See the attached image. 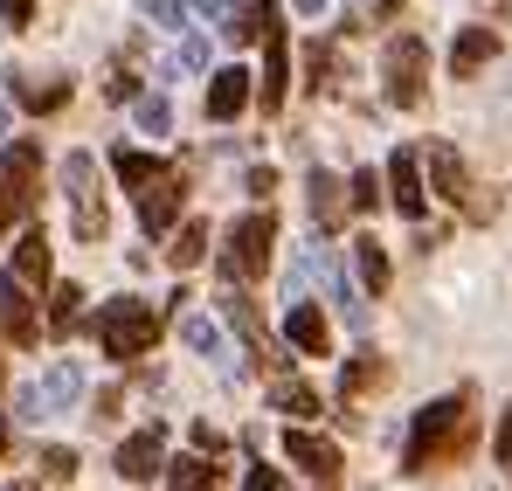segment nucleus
Returning a JSON list of instances; mask_svg holds the SVG:
<instances>
[{
  "mask_svg": "<svg viewBox=\"0 0 512 491\" xmlns=\"http://www.w3.org/2000/svg\"><path fill=\"white\" fill-rule=\"evenodd\" d=\"M194 70H208V42L201 35H180V49L167 56V77H194Z\"/></svg>",
  "mask_w": 512,
  "mask_h": 491,
  "instance_id": "24",
  "label": "nucleus"
},
{
  "mask_svg": "<svg viewBox=\"0 0 512 491\" xmlns=\"http://www.w3.org/2000/svg\"><path fill=\"white\" fill-rule=\"evenodd\" d=\"M492 450H499V464H506V471H512V409L499 415V443H492Z\"/></svg>",
  "mask_w": 512,
  "mask_h": 491,
  "instance_id": "37",
  "label": "nucleus"
},
{
  "mask_svg": "<svg viewBox=\"0 0 512 491\" xmlns=\"http://www.w3.org/2000/svg\"><path fill=\"white\" fill-rule=\"evenodd\" d=\"M194 14H208L215 28H229V14H236V7H229V0H194Z\"/></svg>",
  "mask_w": 512,
  "mask_h": 491,
  "instance_id": "35",
  "label": "nucleus"
},
{
  "mask_svg": "<svg viewBox=\"0 0 512 491\" xmlns=\"http://www.w3.org/2000/svg\"><path fill=\"white\" fill-rule=\"evenodd\" d=\"M381 374H388V367H381V360H353V367H346V374H340V402H353V395H360V388H374V381H381Z\"/></svg>",
  "mask_w": 512,
  "mask_h": 491,
  "instance_id": "28",
  "label": "nucleus"
},
{
  "mask_svg": "<svg viewBox=\"0 0 512 491\" xmlns=\"http://www.w3.org/2000/svg\"><path fill=\"white\" fill-rule=\"evenodd\" d=\"M14 277H21V284H49V236H42V229H28V236L14 243Z\"/></svg>",
  "mask_w": 512,
  "mask_h": 491,
  "instance_id": "19",
  "label": "nucleus"
},
{
  "mask_svg": "<svg viewBox=\"0 0 512 491\" xmlns=\"http://www.w3.org/2000/svg\"><path fill=\"white\" fill-rule=\"evenodd\" d=\"M423 70H429L423 35H395V42H388V97H395L402 111L423 104Z\"/></svg>",
  "mask_w": 512,
  "mask_h": 491,
  "instance_id": "6",
  "label": "nucleus"
},
{
  "mask_svg": "<svg viewBox=\"0 0 512 491\" xmlns=\"http://www.w3.org/2000/svg\"><path fill=\"white\" fill-rule=\"evenodd\" d=\"M14 97L28 104V111H56L63 97H70V83L56 77V83H42V77H14Z\"/></svg>",
  "mask_w": 512,
  "mask_h": 491,
  "instance_id": "22",
  "label": "nucleus"
},
{
  "mask_svg": "<svg viewBox=\"0 0 512 491\" xmlns=\"http://www.w3.org/2000/svg\"><path fill=\"white\" fill-rule=\"evenodd\" d=\"M97 339H104V353H111V360H139V353H153L160 319H153V305H146V298H118V305H104V312H97Z\"/></svg>",
  "mask_w": 512,
  "mask_h": 491,
  "instance_id": "2",
  "label": "nucleus"
},
{
  "mask_svg": "<svg viewBox=\"0 0 512 491\" xmlns=\"http://www.w3.org/2000/svg\"><path fill=\"white\" fill-rule=\"evenodd\" d=\"M353 263H360V284L381 298L388 291V249L374 243V236H353Z\"/></svg>",
  "mask_w": 512,
  "mask_h": 491,
  "instance_id": "20",
  "label": "nucleus"
},
{
  "mask_svg": "<svg viewBox=\"0 0 512 491\" xmlns=\"http://www.w3.org/2000/svg\"><path fill=\"white\" fill-rule=\"evenodd\" d=\"M492 56H499V35H492V28H464V35L450 42V77H478Z\"/></svg>",
  "mask_w": 512,
  "mask_h": 491,
  "instance_id": "12",
  "label": "nucleus"
},
{
  "mask_svg": "<svg viewBox=\"0 0 512 491\" xmlns=\"http://www.w3.org/2000/svg\"><path fill=\"white\" fill-rule=\"evenodd\" d=\"M215 485V464L208 457H173L167 464V491H208Z\"/></svg>",
  "mask_w": 512,
  "mask_h": 491,
  "instance_id": "21",
  "label": "nucleus"
},
{
  "mask_svg": "<svg viewBox=\"0 0 512 491\" xmlns=\"http://www.w3.org/2000/svg\"><path fill=\"white\" fill-rule=\"evenodd\" d=\"M305 63H312V90H333V49H326V42H319Z\"/></svg>",
  "mask_w": 512,
  "mask_h": 491,
  "instance_id": "32",
  "label": "nucleus"
},
{
  "mask_svg": "<svg viewBox=\"0 0 512 491\" xmlns=\"http://www.w3.org/2000/svg\"><path fill=\"white\" fill-rule=\"evenodd\" d=\"M35 284H21L14 270L0 277V339H14V346H35V332H42V319H35V298H28Z\"/></svg>",
  "mask_w": 512,
  "mask_h": 491,
  "instance_id": "7",
  "label": "nucleus"
},
{
  "mask_svg": "<svg viewBox=\"0 0 512 491\" xmlns=\"http://www.w3.org/2000/svg\"><path fill=\"white\" fill-rule=\"evenodd\" d=\"M0 450H7V422H0Z\"/></svg>",
  "mask_w": 512,
  "mask_h": 491,
  "instance_id": "43",
  "label": "nucleus"
},
{
  "mask_svg": "<svg viewBox=\"0 0 512 491\" xmlns=\"http://www.w3.org/2000/svg\"><path fill=\"white\" fill-rule=\"evenodd\" d=\"M388 194H395V208L416 222L423 215V173H416V153H395L388 160Z\"/></svg>",
  "mask_w": 512,
  "mask_h": 491,
  "instance_id": "15",
  "label": "nucleus"
},
{
  "mask_svg": "<svg viewBox=\"0 0 512 491\" xmlns=\"http://www.w3.org/2000/svg\"><path fill=\"white\" fill-rule=\"evenodd\" d=\"M0 139H7V104H0Z\"/></svg>",
  "mask_w": 512,
  "mask_h": 491,
  "instance_id": "42",
  "label": "nucleus"
},
{
  "mask_svg": "<svg viewBox=\"0 0 512 491\" xmlns=\"http://www.w3.org/2000/svg\"><path fill=\"white\" fill-rule=\"evenodd\" d=\"M284 339H291L298 353H326V346H333V339H326V319H319V305H305V298L284 312Z\"/></svg>",
  "mask_w": 512,
  "mask_h": 491,
  "instance_id": "16",
  "label": "nucleus"
},
{
  "mask_svg": "<svg viewBox=\"0 0 512 491\" xmlns=\"http://www.w3.org/2000/svg\"><path fill=\"white\" fill-rule=\"evenodd\" d=\"M187 7H194V0H146V14H153L160 28H180V21H187Z\"/></svg>",
  "mask_w": 512,
  "mask_h": 491,
  "instance_id": "31",
  "label": "nucleus"
},
{
  "mask_svg": "<svg viewBox=\"0 0 512 491\" xmlns=\"http://www.w3.org/2000/svg\"><path fill=\"white\" fill-rule=\"evenodd\" d=\"M42 478L70 485V478H77V450H42Z\"/></svg>",
  "mask_w": 512,
  "mask_h": 491,
  "instance_id": "29",
  "label": "nucleus"
},
{
  "mask_svg": "<svg viewBox=\"0 0 512 491\" xmlns=\"http://www.w3.org/2000/svg\"><path fill=\"white\" fill-rule=\"evenodd\" d=\"M139 125H146V132H167V125H173L167 104H160V97H146V104H139Z\"/></svg>",
  "mask_w": 512,
  "mask_h": 491,
  "instance_id": "34",
  "label": "nucleus"
},
{
  "mask_svg": "<svg viewBox=\"0 0 512 491\" xmlns=\"http://www.w3.org/2000/svg\"><path fill=\"white\" fill-rule=\"evenodd\" d=\"M395 7H402V0H374V21H388V14H395Z\"/></svg>",
  "mask_w": 512,
  "mask_h": 491,
  "instance_id": "40",
  "label": "nucleus"
},
{
  "mask_svg": "<svg viewBox=\"0 0 512 491\" xmlns=\"http://www.w3.org/2000/svg\"><path fill=\"white\" fill-rule=\"evenodd\" d=\"M111 166H118V180H125L132 194H139V187L160 173V160H146V153H125V146H118V160H111Z\"/></svg>",
  "mask_w": 512,
  "mask_h": 491,
  "instance_id": "26",
  "label": "nucleus"
},
{
  "mask_svg": "<svg viewBox=\"0 0 512 491\" xmlns=\"http://www.w3.org/2000/svg\"><path fill=\"white\" fill-rule=\"evenodd\" d=\"M277 409L291 415V422H305V415H319V395H312L305 381H284V388H277Z\"/></svg>",
  "mask_w": 512,
  "mask_h": 491,
  "instance_id": "25",
  "label": "nucleus"
},
{
  "mask_svg": "<svg viewBox=\"0 0 512 491\" xmlns=\"http://www.w3.org/2000/svg\"><path fill=\"white\" fill-rule=\"evenodd\" d=\"M180 339H187L194 353H215V319H180Z\"/></svg>",
  "mask_w": 512,
  "mask_h": 491,
  "instance_id": "30",
  "label": "nucleus"
},
{
  "mask_svg": "<svg viewBox=\"0 0 512 491\" xmlns=\"http://www.w3.org/2000/svg\"><path fill=\"white\" fill-rule=\"evenodd\" d=\"M471 429H478V415H471V395L464 388L443 395V402H429V409H416L409 436H402V471H436V464L464 457Z\"/></svg>",
  "mask_w": 512,
  "mask_h": 491,
  "instance_id": "1",
  "label": "nucleus"
},
{
  "mask_svg": "<svg viewBox=\"0 0 512 491\" xmlns=\"http://www.w3.org/2000/svg\"><path fill=\"white\" fill-rule=\"evenodd\" d=\"M291 7H298V14H319V7H326V0H291Z\"/></svg>",
  "mask_w": 512,
  "mask_h": 491,
  "instance_id": "41",
  "label": "nucleus"
},
{
  "mask_svg": "<svg viewBox=\"0 0 512 491\" xmlns=\"http://www.w3.org/2000/svg\"><path fill=\"white\" fill-rule=\"evenodd\" d=\"M284 77H291V49H284V28L270 21L263 28V111H284Z\"/></svg>",
  "mask_w": 512,
  "mask_h": 491,
  "instance_id": "10",
  "label": "nucleus"
},
{
  "mask_svg": "<svg viewBox=\"0 0 512 491\" xmlns=\"http://www.w3.org/2000/svg\"><path fill=\"white\" fill-rule=\"evenodd\" d=\"M180 201H187V180L173 173V166H160L146 187H139V222L160 236V229H173V215H180Z\"/></svg>",
  "mask_w": 512,
  "mask_h": 491,
  "instance_id": "9",
  "label": "nucleus"
},
{
  "mask_svg": "<svg viewBox=\"0 0 512 491\" xmlns=\"http://www.w3.org/2000/svg\"><path fill=\"white\" fill-rule=\"evenodd\" d=\"M35 166H42V153L21 139V146H7V160H0V180H7V194H14V208H28L35 201Z\"/></svg>",
  "mask_w": 512,
  "mask_h": 491,
  "instance_id": "14",
  "label": "nucleus"
},
{
  "mask_svg": "<svg viewBox=\"0 0 512 491\" xmlns=\"http://www.w3.org/2000/svg\"><path fill=\"white\" fill-rule=\"evenodd\" d=\"M63 194H70V229H77V243H104L111 215H104V187H97V160H90V153H70V160H63Z\"/></svg>",
  "mask_w": 512,
  "mask_h": 491,
  "instance_id": "3",
  "label": "nucleus"
},
{
  "mask_svg": "<svg viewBox=\"0 0 512 491\" xmlns=\"http://www.w3.org/2000/svg\"><path fill=\"white\" fill-rule=\"evenodd\" d=\"M243 104H250V70H243V63H229L222 77L208 83V118H215V125H229Z\"/></svg>",
  "mask_w": 512,
  "mask_h": 491,
  "instance_id": "11",
  "label": "nucleus"
},
{
  "mask_svg": "<svg viewBox=\"0 0 512 491\" xmlns=\"http://www.w3.org/2000/svg\"><path fill=\"white\" fill-rule=\"evenodd\" d=\"M429 180H436V194H443L450 208L471 194V180H464V160H457L450 146H429Z\"/></svg>",
  "mask_w": 512,
  "mask_h": 491,
  "instance_id": "18",
  "label": "nucleus"
},
{
  "mask_svg": "<svg viewBox=\"0 0 512 491\" xmlns=\"http://www.w3.org/2000/svg\"><path fill=\"white\" fill-rule=\"evenodd\" d=\"M270 243H277V222L270 215H243L229 229V243H222V277L229 284H256L270 270Z\"/></svg>",
  "mask_w": 512,
  "mask_h": 491,
  "instance_id": "4",
  "label": "nucleus"
},
{
  "mask_svg": "<svg viewBox=\"0 0 512 491\" xmlns=\"http://www.w3.org/2000/svg\"><path fill=\"white\" fill-rule=\"evenodd\" d=\"M160 457H167V429L146 422V429H132V436L118 443V478L146 485V478H160Z\"/></svg>",
  "mask_w": 512,
  "mask_h": 491,
  "instance_id": "8",
  "label": "nucleus"
},
{
  "mask_svg": "<svg viewBox=\"0 0 512 491\" xmlns=\"http://www.w3.org/2000/svg\"><path fill=\"white\" fill-rule=\"evenodd\" d=\"M374 201H381V180H374V173H353V208H360V215H367V208H374Z\"/></svg>",
  "mask_w": 512,
  "mask_h": 491,
  "instance_id": "33",
  "label": "nucleus"
},
{
  "mask_svg": "<svg viewBox=\"0 0 512 491\" xmlns=\"http://www.w3.org/2000/svg\"><path fill=\"white\" fill-rule=\"evenodd\" d=\"M7 215H14V194H7V180H0V229H7Z\"/></svg>",
  "mask_w": 512,
  "mask_h": 491,
  "instance_id": "39",
  "label": "nucleus"
},
{
  "mask_svg": "<svg viewBox=\"0 0 512 491\" xmlns=\"http://www.w3.org/2000/svg\"><path fill=\"white\" fill-rule=\"evenodd\" d=\"M167 256H173V270H194V263L208 256V229H201V222H180V236L167 243Z\"/></svg>",
  "mask_w": 512,
  "mask_h": 491,
  "instance_id": "23",
  "label": "nucleus"
},
{
  "mask_svg": "<svg viewBox=\"0 0 512 491\" xmlns=\"http://www.w3.org/2000/svg\"><path fill=\"white\" fill-rule=\"evenodd\" d=\"M305 194H312V215H319V229H340V222H346V201H353V194H346L333 173H312V180H305Z\"/></svg>",
  "mask_w": 512,
  "mask_h": 491,
  "instance_id": "17",
  "label": "nucleus"
},
{
  "mask_svg": "<svg viewBox=\"0 0 512 491\" xmlns=\"http://www.w3.org/2000/svg\"><path fill=\"white\" fill-rule=\"evenodd\" d=\"M284 450H291V464H305L312 478H340V450L333 443H319V436H305V429H284Z\"/></svg>",
  "mask_w": 512,
  "mask_h": 491,
  "instance_id": "13",
  "label": "nucleus"
},
{
  "mask_svg": "<svg viewBox=\"0 0 512 491\" xmlns=\"http://www.w3.org/2000/svg\"><path fill=\"white\" fill-rule=\"evenodd\" d=\"M77 395H84V367H77V360H56L35 388H21V415H35V422H42V415H63Z\"/></svg>",
  "mask_w": 512,
  "mask_h": 491,
  "instance_id": "5",
  "label": "nucleus"
},
{
  "mask_svg": "<svg viewBox=\"0 0 512 491\" xmlns=\"http://www.w3.org/2000/svg\"><path fill=\"white\" fill-rule=\"evenodd\" d=\"M0 14H7L14 28H28V21H35V0H0Z\"/></svg>",
  "mask_w": 512,
  "mask_h": 491,
  "instance_id": "36",
  "label": "nucleus"
},
{
  "mask_svg": "<svg viewBox=\"0 0 512 491\" xmlns=\"http://www.w3.org/2000/svg\"><path fill=\"white\" fill-rule=\"evenodd\" d=\"M243 491H277V471H270V464H256L250 478H243Z\"/></svg>",
  "mask_w": 512,
  "mask_h": 491,
  "instance_id": "38",
  "label": "nucleus"
},
{
  "mask_svg": "<svg viewBox=\"0 0 512 491\" xmlns=\"http://www.w3.org/2000/svg\"><path fill=\"white\" fill-rule=\"evenodd\" d=\"M77 312H84V291H77V284H56V305H49V326H56V332H70V326H77Z\"/></svg>",
  "mask_w": 512,
  "mask_h": 491,
  "instance_id": "27",
  "label": "nucleus"
}]
</instances>
